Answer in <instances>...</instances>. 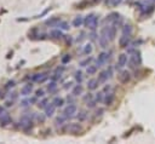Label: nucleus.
Returning a JSON list of instances; mask_svg holds the SVG:
<instances>
[{
  "label": "nucleus",
  "mask_w": 155,
  "mask_h": 144,
  "mask_svg": "<svg viewBox=\"0 0 155 144\" xmlns=\"http://www.w3.org/2000/svg\"><path fill=\"white\" fill-rule=\"evenodd\" d=\"M46 79H47V75L45 73H38V74H34L32 76V80L35 82H44Z\"/></svg>",
  "instance_id": "13"
},
{
  "label": "nucleus",
  "mask_w": 155,
  "mask_h": 144,
  "mask_svg": "<svg viewBox=\"0 0 155 144\" xmlns=\"http://www.w3.org/2000/svg\"><path fill=\"white\" fill-rule=\"evenodd\" d=\"M46 106H47V99H46V98H44L41 102L38 103V107H39V108H45Z\"/></svg>",
  "instance_id": "36"
},
{
  "label": "nucleus",
  "mask_w": 155,
  "mask_h": 144,
  "mask_svg": "<svg viewBox=\"0 0 155 144\" xmlns=\"http://www.w3.org/2000/svg\"><path fill=\"white\" fill-rule=\"evenodd\" d=\"M130 40H131V35H127V34H122L119 39V45L122 49H126L127 46H130Z\"/></svg>",
  "instance_id": "5"
},
{
  "label": "nucleus",
  "mask_w": 155,
  "mask_h": 144,
  "mask_svg": "<svg viewBox=\"0 0 155 144\" xmlns=\"http://www.w3.org/2000/svg\"><path fill=\"white\" fill-rule=\"evenodd\" d=\"M103 114V109H98V110H96V113H95V116H101Z\"/></svg>",
  "instance_id": "41"
},
{
  "label": "nucleus",
  "mask_w": 155,
  "mask_h": 144,
  "mask_svg": "<svg viewBox=\"0 0 155 144\" xmlns=\"http://www.w3.org/2000/svg\"><path fill=\"white\" fill-rule=\"evenodd\" d=\"M67 119H68V117H67L66 115H64V114H63V115H61V116H57V117H56V120H55L56 126H62L64 122L67 121Z\"/></svg>",
  "instance_id": "21"
},
{
  "label": "nucleus",
  "mask_w": 155,
  "mask_h": 144,
  "mask_svg": "<svg viewBox=\"0 0 155 144\" xmlns=\"http://www.w3.org/2000/svg\"><path fill=\"white\" fill-rule=\"evenodd\" d=\"M22 106H23V107H27V106H28V101H23V102H22Z\"/></svg>",
  "instance_id": "46"
},
{
  "label": "nucleus",
  "mask_w": 155,
  "mask_h": 144,
  "mask_svg": "<svg viewBox=\"0 0 155 144\" xmlns=\"http://www.w3.org/2000/svg\"><path fill=\"white\" fill-rule=\"evenodd\" d=\"M110 76H112V71H110V69H109V70H104V71H101V73H100V75H98V80H100V82H105Z\"/></svg>",
  "instance_id": "9"
},
{
  "label": "nucleus",
  "mask_w": 155,
  "mask_h": 144,
  "mask_svg": "<svg viewBox=\"0 0 155 144\" xmlns=\"http://www.w3.org/2000/svg\"><path fill=\"white\" fill-rule=\"evenodd\" d=\"M84 24L91 30H96L97 26H98V17L97 16H95L93 13L91 15H87L86 18L84 20Z\"/></svg>",
  "instance_id": "2"
},
{
  "label": "nucleus",
  "mask_w": 155,
  "mask_h": 144,
  "mask_svg": "<svg viewBox=\"0 0 155 144\" xmlns=\"http://www.w3.org/2000/svg\"><path fill=\"white\" fill-rule=\"evenodd\" d=\"M67 131L70 133H79L81 131V126L79 124H69L67 126Z\"/></svg>",
  "instance_id": "14"
},
{
  "label": "nucleus",
  "mask_w": 155,
  "mask_h": 144,
  "mask_svg": "<svg viewBox=\"0 0 155 144\" xmlns=\"http://www.w3.org/2000/svg\"><path fill=\"white\" fill-rule=\"evenodd\" d=\"M118 78L121 84H127V82H130V80H131V74H130V71H127V70H122V71H120Z\"/></svg>",
  "instance_id": "4"
},
{
  "label": "nucleus",
  "mask_w": 155,
  "mask_h": 144,
  "mask_svg": "<svg viewBox=\"0 0 155 144\" xmlns=\"http://www.w3.org/2000/svg\"><path fill=\"white\" fill-rule=\"evenodd\" d=\"M81 93H83V86H81L80 84H78L74 89H73V92H72V94L74 96V97H76V96H80Z\"/></svg>",
  "instance_id": "23"
},
{
  "label": "nucleus",
  "mask_w": 155,
  "mask_h": 144,
  "mask_svg": "<svg viewBox=\"0 0 155 144\" xmlns=\"http://www.w3.org/2000/svg\"><path fill=\"white\" fill-rule=\"evenodd\" d=\"M115 35H116V27L115 26H108V36H109V40L115 39Z\"/></svg>",
  "instance_id": "18"
},
{
  "label": "nucleus",
  "mask_w": 155,
  "mask_h": 144,
  "mask_svg": "<svg viewBox=\"0 0 155 144\" xmlns=\"http://www.w3.org/2000/svg\"><path fill=\"white\" fill-rule=\"evenodd\" d=\"M122 34H127V35L132 34V27H131V24H125L124 27H122Z\"/></svg>",
  "instance_id": "25"
},
{
  "label": "nucleus",
  "mask_w": 155,
  "mask_h": 144,
  "mask_svg": "<svg viewBox=\"0 0 155 144\" xmlns=\"http://www.w3.org/2000/svg\"><path fill=\"white\" fill-rule=\"evenodd\" d=\"M110 3H112V5H113V6H116V5H119V4L121 3V0H112Z\"/></svg>",
  "instance_id": "42"
},
{
  "label": "nucleus",
  "mask_w": 155,
  "mask_h": 144,
  "mask_svg": "<svg viewBox=\"0 0 155 144\" xmlns=\"http://www.w3.org/2000/svg\"><path fill=\"white\" fill-rule=\"evenodd\" d=\"M98 85H100V80L98 79H90L88 82H87V89L93 91L96 89H98Z\"/></svg>",
  "instance_id": "12"
},
{
  "label": "nucleus",
  "mask_w": 155,
  "mask_h": 144,
  "mask_svg": "<svg viewBox=\"0 0 155 144\" xmlns=\"http://www.w3.org/2000/svg\"><path fill=\"white\" fill-rule=\"evenodd\" d=\"M86 116H87L86 111H80V113L76 115V119L79 120V121H84V120L86 119Z\"/></svg>",
  "instance_id": "31"
},
{
  "label": "nucleus",
  "mask_w": 155,
  "mask_h": 144,
  "mask_svg": "<svg viewBox=\"0 0 155 144\" xmlns=\"http://www.w3.org/2000/svg\"><path fill=\"white\" fill-rule=\"evenodd\" d=\"M96 99H91V101H88L87 102V108H90V109H92V108H95L96 107Z\"/></svg>",
  "instance_id": "35"
},
{
  "label": "nucleus",
  "mask_w": 155,
  "mask_h": 144,
  "mask_svg": "<svg viewBox=\"0 0 155 144\" xmlns=\"http://www.w3.org/2000/svg\"><path fill=\"white\" fill-rule=\"evenodd\" d=\"M128 63V58H127V55L126 53H121L119 55V57H118V63H116V69L120 70L122 69L126 64Z\"/></svg>",
  "instance_id": "3"
},
{
  "label": "nucleus",
  "mask_w": 155,
  "mask_h": 144,
  "mask_svg": "<svg viewBox=\"0 0 155 144\" xmlns=\"http://www.w3.org/2000/svg\"><path fill=\"white\" fill-rule=\"evenodd\" d=\"M60 22H61L60 17H52V18H48L45 23H46V26H48V27H57Z\"/></svg>",
  "instance_id": "17"
},
{
  "label": "nucleus",
  "mask_w": 155,
  "mask_h": 144,
  "mask_svg": "<svg viewBox=\"0 0 155 144\" xmlns=\"http://www.w3.org/2000/svg\"><path fill=\"white\" fill-rule=\"evenodd\" d=\"M142 64V57H141V52L138 50H135L131 53V57L128 59V67L131 69H136L137 67H140Z\"/></svg>",
  "instance_id": "1"
},
{
  "label": "nucleus",
  "mask_w": 155,
  "mask_h": 144,
  "mask_svg": "<svg viewBox=\"0 0 155 144\" xmlns=\"http://www.w3.org/2000/svg\"><path fill=\"white\" fill-rule=\"evenodd\" d=\"M103 92H104V93H109V92H112V86H110V85H107V86L104 87Z\"/></svg>",
  "instance_id": "39"
},
{
  "label": "nucleus",
  "mask_w": 155,
  "mask_h": 144,
  "mask_svg": "<svg viewBox=\"0 0 155 144\" xmlns=\"http://www.w3.org/2000/svg\"><path fill=\"white\" fill-rule=\"evenodd\" d=\"M20 124H21L22 127H24V129H26V127L32 126V120H30V117L28 115H23L21 117V120H20Z\"/></svg>",
  "instance_id": "15"
},
{
  "label": "nucleus",
  "mask_w": 155,
  "mask_h": 144,
  "mask_svg": "<svg viewBox=\"0 0 155 144\" xmlns=\"http://www.w3.org/2000/svg\"><path fill=\"white\" fill-rule=\"evenodd\" d=\"M72 85H73V82H72V81H69V82H66V85H64L63 87H64L66 90H68V89H70V87H72Z\"/></svg>",
  "instance_id": "43"
},
{
  "label": "nucleus",
  "mask_w": 155,
  "mask_h": 144,
  "mask_svg": "<svg viewBox=\"0 0 155 144\" xmlns=\"http://www.w3.org/2000/svg\"><path fill=\"white\" fill-rule=\"evenodd\" d=\"M74 78H75L78 84H81V81H83V73H81L80 70H78L76 73H75V75H74Z\"/></svg>",
  "instance_id": "30"
},
{
  "label": "nucleus",
  "mask_w": 155,
  "mask_h": 144,
  "mask_svg": "<svg viewBox=\"0 0 155 144\" xmlns=\"http://www.w3.org/2000/svg\"><path fill=\"white\" fill-rule=\"evenodd\" d=\"M84 24V17L83 16H76V17L73 20V26H74L75 28H79Z\"/></svg>",
  "instance_id": "19"
},
{
  "label": "nucleus",
  "mask_w": 155,
  "mask_h": 144,
  "mask_svg": "<svg viewBox=\"0 0 155 144\" xmlns=\"http://www.w3.org/2000/svg\"><path fill=\"white\" fill-rule=\"evenodd\" d=\"M1 114H4V108L0 107V115H1Z\"/></svg>",
  "instance_id": "48"
},
{
  "label": "nucleus",
  "mask_w": 155,
  "mask_h": 144,
  "mask_svg": "<svg viewBox=\"0 0 155 144\" xmlns=\"http://www.w3.org/2000/svg\"><path fill=\"white\" fill-rule=\"evenodd\" d=\"M91 61H92L91 57H90V58H86L85 61H83V62L80 63V66H81V67H87V66H90V62H91Z\"/></svg>",
  "instance_id": "34"
},
{
  "label": "nucleus",
  "mask_w": 155,
  "mask_h": 144,
  "mask_svg": "<svg viewBox=\"0 0 155 144\" xmlns=\"http://www.w3.org/2000/svg\"><path fill=\"white\" fill-rule=\"evenodd\" d=\"M70 59H72V56H70V55H64L61 61H62L63 64H67L68 62H70Z\"/></svg>",
  "instance_id": "33"
},
{
  "label": "nucleus",
  "mask_w": 155,
  "mask_h": 144,
  "mask_svg": "<svg viewBox=\"0 0 155 144\" xmlns=\"http://www.w3.org/2000/svg\"><path fill=\"white\" fill-rule=\"evenodd\" d=\"M32 91H33V84H27L21 89V94L22 96H28V94L32 93Z\"/></svg>",
  "instance_id": "16"
},
{
  "label": "nucleus",
  "mask_w": 155,
  "mask_h": 144,
  "mask_svg": "<svg viewBox=\"0 0 155 144\" xmlns=\"http://www.w3.org/2000/svg\"><path fill=\"white\" fill-rule=\"evenodd\" d=\"M91 52H92V45L91 44H86L84 46V53L85 55H90Z\"/></svg>",
  "instance_id": "32"
},
{
  "label": "nucleus",
  "mask_w": 155,
  "mask_h": 144,
  "mask_svg": "<svg viewBox=\"0 0 155 144\" xmlns=\"http://www.w3.org/2000/svg\"><path fill=\"white\" fill-rule=\"evenodd\" d=\"M92 98H93V97H92V94H91V93H88L87 96H85V97H84V101H85V102H88V101H91Z\"/></svg>",
  "instance_id": "40"
},
{
  "label": "nucleus",
  "mask_w": 155,
  "mask_h": 144,
  "mask_svg": "<svg viewBox=\"0 0 155 144\" xmlns=\"http://www.w3.org/2000/svg\"><path fill=\"white\" fill-rule=\"evenodd\" d=\"M56 90H57V82L52 80V81L47 85V91L50 92V93H52V92H55Z\"/></svg>",
  "instance_id": "24"
},
{
  "label": "nucleus",
  "mask_w": 155,
  "mask_h": 144,
  "mask_svg": "<svg viewBox=\"0 0 155 144\" xmlns=\"http://www.w3.org/2000/svg\"><path fill=\"white\" fill-rule=\"evenodd\" d=\"M11 124V116L7 114V113H4L0 115V126H6Z\"/></svg>",
  "instance_id": "10"
},
{
  "label": "nucleus",
  "mask_w": 155,
  "mask_h": 144,
  "mask_svg": "<svg viewBox=\"0 0 155 144\" xmlns=\"http://www.w3.org/2000/svg\"><path fill=\"white\" fill-rule=\"evenodd\" d=\"M64 115H66L67 117H72V116H74L76 114V106L75 104H69L66 109H64Z\"/></svg>",
  "instance_id": "7"
},
{
  "label": "nucleus",
  "mask_w": 155,
  "mask_h": 144,
  "mask_svg": "<svg viewBox=\"0 0 155 144\" xmlns=\"http://www.w3.org/2000/svg\"><path fill=\"white\" fill-rule=\"evenodd\" d=\"M53 104L57 107V108H58V107H62L63 104H64V99L63 98H61V97H56L55 99H53Z\"/></svg>",
  "instance_id": "26"
},
{
  "label": "nucleus",
  "mask_w": 155,
  "mask_h": 144,
  "mask_svg": "<svg viewBox=\"0 0 155 144\" xmlns=\"http://www.w3.org/2000/svg\"><path fill=\"white\" fill-rule=\"evenodd\" d=\"M120 20V15L119 13H116V12H113V13H110L108 17H107V22H116V21H119Z\"/></svg>",
  "instance_id": "22"
},
{
  "label": "nucleus",
  "mask_w": 155,
  "mask_h": 144,
  "mask_svg": "<svg viewBox=\"0 0 155 144\" xmlns=\"http://www.w3.org/2000/svg\"><path fill=\"white\" fill-rule=\"evenodd\" d=\"M57 27H58L61 30H68V29H69V24H68L67 22H63V21H61Z\"/></svg>",
  "instance_id": "29"
},
{
  "label": "nucleus",
  "mask_w": 155,
  "mask_h": 144,
  "mask_svg": "<svg viewBox=\"0 0 155 144\" xmlns=\"http://www.w3.org/2000/svg\"><path fill=\"white\" fill-rule=\"evenodd\" d=\"M45 117H46V115L44 116V115H40V116H38V120L40 122H44V120H45Z\"/></svg>",
  "instance_id": "44"
},
{
  "label": "nucleus",
  "mask_w": 155,
  "mask_h": 144,
  "mask_svg": "<svg viewBox=\"0 0 155 144\" xmlns=\"http://www.w3.org/2000/svg\"><path fill=\"white\" fill-rule=\"evenodd\" d=\"M50 36H51L52 39H62V38H63V34H62L61 29H53V30H51Z\"/></svg>",
  "instance_id": "20"
},
{
  "label": "nucleus",
  "mask_w": 155,
  "mask_h": 144,
  "mask_svg": "<svg viewBox=\"0 0 155 144\" xmlns=\"http://www.w3.org/2000/svg\"><path fill=\"white\" fill-rule=\"evenodd\" d=\"M108 58H109V55L107 52H101L98 55V58H97V67L104 66L108 62Z\"/></svg>",
  "instance_id": "6"
},
{
  "label": "nucleus",
  "mask_w": 155,
  "mask_h": 144,
  "mask_svg": "<svg viewBox=\"0 0 155 144\" xmlns=\"http://www.w3.org/2000/svg\"><path fill=\"white\" fill-rule=\"evenodd\" d=\"M13 86H15V81H13V80H10V81L6 84V86H5V87H6L7 90H9V89H11V87H13Z\"/></svg>",
  "instance_id": "37"
},
{
  "label": "nucleus",
  "mask_w": 155,
  "mask_h": 144,
  "mask_svg": "<svg viewBox=\"0 0 155 144\" xmlns=\"http://www.w3.org/2000/svg\"><path fill=\"white\" fill-rule=\"evenodd\" d=\"M12 106V102H6V107H11Z\"/></svg>",
  "instance_id": "47"
},
{
  "label": "nucleus",
  "mask_w": 155,
  "mask_h": 144,
  "mask_svg": "<svg viewBox=\"0 0 155 144\" xmlns=\"http://www.w3.org/2000/svg\"><path fill=\"white\" fill-rule=\"evenodd\" d=\"M95 99H96V102H97V103H102V102L104 101V92L102 91V92L96 93V97H95Z\"/></svg>",
  "instance_id": "28"
},
{
  "label": "nucleus",
  "mask_w": 155,
  "mask_h": 144,
  "mask_svg": "<svg viewBox=\"0 0 155 144\" xmlns=\"http://www.w3.org/2000/svg\"><path fill=\"white\" fill-rule=\"evenodd\" d=\"M56 106L53 104V103H51V104H47L45 107V115L46 117H51L53 114H55V110H56Z\"/></svg>",
  "instance_id": "11"
},
{
  "label": "nucleus",
  "mask_w": 155,
  "mask_h": 144,
  "mask_svg": "<svg viewBox=\"0 0 155 144\" xmlns=\"http://www.w3.org/2000/svg\"><path fill=\"white\" fill-rule=\"evenodd\" d=\"M97 71V66H87V69H86V73L88 74V75H93Z\"/></svg>",
  "instance_id": "27"
},
{
  "label": "nucleus",
  "mask_w": 155,
  "mask_h": 144,
  "mask_svg": "<svg viewBox=\"0 0 155 144\" xmlns=\"http://www.w3.org/2000/svg\"><path fill=\"white\" fill-rule=\"evenodd\" d=\"M44 90H38L36 92H35V96L36 97H44Z\"/></svg>",
  "instance_id": "38"
},
{
  "label": "nucleus",
  "mask_w": 155,
  "mask_h": 144,
  "mask_svg": "<svg viewBox=\"0 0 155 144\" xmlns=\"http://www.w3.org/2000/svg\"><path fill=\"white\" fill-rule=\"evenodd\" d=\"M114 99H115V94H114V92L105 93L104 94V101H103V103H104L105 106H112Z\"/></svg>",
  "instance_id": "8"
},
{
  "label": "nucleus",
  "mask_w": 155,
  "mask_h": 144,
  "mask_svg": "<svg viewBox=\"0 0 155 144\" xmlns=\"http://www.w3.org/2000/svg\"><path fill=\"white\" fill-rule=\"evenodd\" d=\"M83 39H84V33H81L80 34V38H78V41H81Z\"/></svg>",
  "instance_id": "45"
}]
</instances>
